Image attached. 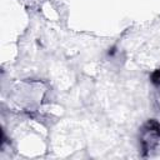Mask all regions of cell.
Wrapping results in <instances>:
<instances>
[{
  "label": "cell",
  "mask_w": 160,
  "mask_h": 160,
  "mask_svg": "<svg viewBox=\"0 0 160 160\" xmlns=\"http://www.w3.org/2000/svg\"><path fill=\"white\" fill-rule=\"evenodd\" d=\"M151 81H152L155 85L160 86V70H155V71L152 72V75H151Z\"/></svg>",
  "instance_id": "cell-1"
}]
</instances>
